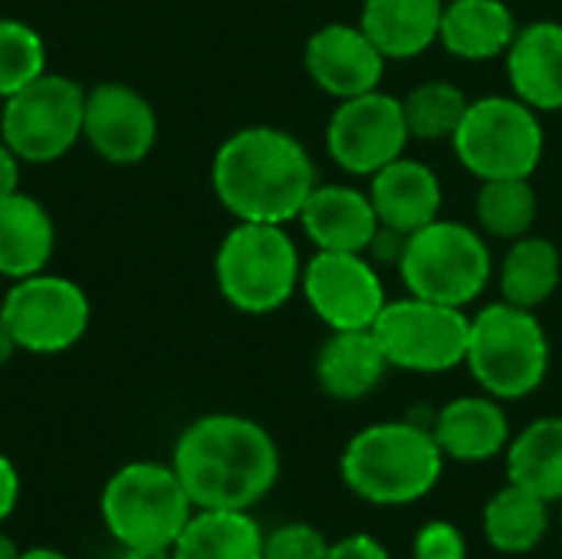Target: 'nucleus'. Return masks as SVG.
<instances>
[{"mask_svg": "<svg viewBox=\"0 0 562 559\" xmlns=\"http://www.w3.org/2000/svg\"><path fill=\"white\" fill-rule=\"evenodd\" d=\"M171 468L194 511H250L280 478V448L260 422L217 412L181 432Z\"/></svg>", "mask_w": 562, "mask_h": 559, "instance_id": "f257e3e1", "label": "nucleus"}, {"mask_svg": "<svg viewBox=\"0 0 562 559\" xmlns=\"http://www.w3.org/2000/svg\"><path fill=\"white\" fill-rule=\"evenodd\" d=\"M211 185L237 221L286 224L300 217L319 181L296 135L273 125H247L214 152Z\"/></svg>", "mask_w": 562, "mask_h": 559, "instance_id": "f03ea898", "label": "nucleus"}, {"mask_svg": "<svg viewBox=\"0 0 562 559\" xmlns=\"http://www.w3.org/2000/svg\"><path fill=\"white\" fill-rule=\"evenodd\" d=\"M445 471V455L415 422H379L352 435L342 451V484L379 507H405L428 497Z\"/></svg>", "mask_w": 562, "mask_h": 559, "instance_id": "7ed1b4c3", "label": "nucleus"}, {"mask_svg": "<svg viewBox=\"0 0 562 559\" xmlns=\"http://www.w3.org/2000/svg\"><path fill=\"white\" fill-rule=\"evenodd\" d=\"M464 366L487 395L501 402L527 399L543 385L550 372L547 329L533 310L514 306L507 300L491 303L471 316Z\"/></svg>", "mask_w": 562, "mask_h": 559, "instance_id": "20e7f679", "label": "nucleus"}, {"mask_svg": "<svg viewBox=\"0 0 562 559\" xmlns=\"http://www.w3.org/2000/svg\"><path fill=\"white\" fill-rule=\"evenodd\" d=\"M214 277L221 297L250 316L277 313L293 300L303 264L283 224L237 221L217 247Z\"/></svg>", "mask_w": 562, "mask_h": 559, "instance_id": "39448f33", "label": "nucleus"}, {"mask_svg": "<svg viewBox=\"0 0 562 559\" xmlns=\"http://www.w3.org/2000/svg\"><path fill=\"white\" fill-rule=\"evenodd\" d=\"M102 524L122 547H171L188 527L194 504L171 465H122L99 497Z\"/></svg>", "mask_w": 562, "mask_h": 559, "instance_id": "423d86ee", "label": "nucleus"}, {"mask_svg": "<svg viewBox=\"0 0 562 559\" xmlns=\"http://www.w3.org/2000/svg\"><path fill=\"white\" fill-rule=\"evenodd\" d=\"M458 161L481 181L530 178L547 148L540 112L517 96L474 99L451 138Z\"/></svg>", "mask_w": 562, "mask_h": 559, "instance_id": "0eeeda50", "label": "nucleus"}, {"mask_svg": "<svg viewBox=\"0 0 562 559\" xmlns=\"http://www.w3.org/2000/svg\"><path fill=\"white\" fill-rule=\"evenodd\" d=\"M494 273V257L484 237L458 221H431L408 237L398 277L412 297L468 306L474 303Z\"/></svg>", "mask_w": 562, "mask_h": 559, "instance_id": "6e6552de", "label": "nucleus"}, {"mask_svg": "<svg viewBox=\"0 0 562 559\" xmlns=\"http://www.w3.org/2000/svg\"><path fill=\"white\" fill-rule=\"evenodd\" d=\"M372 333L389 359V366L422 376H438L464 366L468 339H471V316L461 306L405 297L389 300L379 313Z\"/></svg>", "mask_w": 562, "mask_h": 559, "instance_id": "1a4fd4ad", "label": "nucleus"}, {"mask_svg": "<svg viewBox=\"0 0 562 559\" xmlns=\"http://www.w3.org/2000/svg\"><path fill=\"white\" fill-rule=\"evenodd\" d=\"M86 89L59 72H43L3 99L0 138L20 161L46 165L63 158L82 138Z\"/></svg>", "mask_w": 562, "mask_h": 559, "instance_id": "9d476101", "label": "nucleus"}, {"mask_svg": "<svg viewBox=\"0 0 562 559\" xmlns=\"http://www.w3.org/2000/svg\"><path fill=\"white\" fill-rule=\"evenodd\" d=\"M16 346L33 356H56L72 349L89 329V297L79 283L56 273H33L13 280L0 303Z\"/></svg>", "mask_w": 562, "mask_h": 559, "instance_id": "9b49d317", "label": "nucleus"}, {"mask_svg": "<svg viewBox=\"0 0 562 559\" xmlns=\"http://www.w3.org/2000/svg\"><path fill=\"white\" fill-rule=\"evenodd\" d=\"M412 142L402 99L372 89L352 99H339L329 125H326V148L329 158L349 171L372 178L379 168L405 155V145Z\"/></svg>", "mask_w": 562, "mask_h": 559, "instance_id": "f8f14e48", "label": "nucleus"}, {"mask_svg": "<svg viewBox=\"0 0 562 559\" xmlns=\"http://www.w3.org/2000/svg\"><path fill=\"white\" fill-rule=\"evenodd\" d=\"M300 290L310 310L333 329H372L385 310V283L379 267L366 254L316 250L303 267Z\"/></svg>", "mask_w": 562, "mask_h": 559, "instance_id": "ddd939ff", "label": "nucleus"}, {"mask_svg": "<svg viewBox=\"0 0 562 559\" xmlns=\"http://www.w3.org/2000/svg\"><path fill=\"white\" fill-rule=\"evenodd\" d=\"M82 138L109 165H138L158 142V115L132 86L99 82L86 89Z\"/></svg>", "mask_w": 562, "mask_h": 559, "instance_id": "4468645a", "label": "nucleus"}, {"mask_svg": "<svg viewBox=\"0 0 562 559\" xmlns=\"http://www.w3.org/2000/svg\"><path fill=\"white\" fill-rule=\"evenodd\" d=\"M303 63L326 96L352 99L379 89L389 59L359 23H326L306 40Z\"/></svg>", "mask_w": 562, "mask_h": 559, "instance_id": "2eb2a0df", "label": "nucleus"}, {"mask_svg": "<svg viewBox=\"0 0 562 559\" xmlns=\"http://www.w3.org/2000/svg\"><path fill=\"white\" fill-rule=\"evenodd\" d=\"M507 56V79L520 102L537 112L562 109V23L537 20L517 30Z\"/></svg>", "mask_w": 562, "mask_h": 559, "instance_id": "dca6fc26", "label": "nucleus"}, {"mask_svg": "<svg viewBox=\"0 0 562 559\" xmlns=\"http://www.w3.org/2000/svg\"><path fill=\"white\" fill-rule=\"evenodd\" d=\"M300 224L316 250L366 254L379 231V214L369 191L349 185H316L300 211Z\"/></svg>", "mask_w": 562, "mask_h": 559, "instance_id": "f3484780", "label": "nucleus"}, {"mask_svg": "<svg viewBox=\"0 0 562 559\" xmlns=\"http://www.w3.org/2000/svg\"><path fill=\"white\" fill-rule=\"evenodd\" d=\"M431 435L445 458L477 465L491 461L510 445V418L494 395H461L448 402L431 425Z\"/></svg>", "mask_w": 562, "mask_h": 559, "instance_id": "a211bd4d", "label": "nucleus"}, {"mask_svg": "<svg viewBox=\"0 0 562 559\" xmlns=\"http://www.w3.org/2000/svg\"><path fill=\"white\" fill-rule=\"evenodd\" d=\"M369 198L375 204L379 221L405 234H415L425 224L438 221L445 204L441 178L425 161L405 155L372 175Z\"/></svg>", "mask_w": 562, "mask_h": 559, "instance_id": "6ab92c4d", "label": "nucleus"}, {"mask_svg": "<svg viewBox=\"0 0 562 559\" xmlns=\"http://www.w3.org/2000/svg\"><path fill=\"white\" fill-rule=\"evenodd\" d=\"M389 369L392 366L372 329H339L316 356V382L336 402H359L372 395Z\"/></svg>", "mask_w": 562, "mask_h": 559, "instance_id": "aec40b11", "label": "nucleus"}, {"mask_svg": "<svg viewBox=\"0 0 562 559\" xmlns=\"http://www.w3.org/2000/svg\"><path fill=\"white\" fill-rule=\"evenodd\" d=\"M517 16L504 0H445L438 43L468 63H487L510 49Z\"/></svg>", "mask_w": 562, "mask_h": 559, "instance_id": "412c9836", "label": "nucleus"}, {"mask_svg": "<svg viewBox=\"0 0 562 559\" xmlns=\"http://www.w3.org/2000/svg\"><path fill=\"white\" fill-rule=\"evenodd\" d=\"M445 0H366L359 26L385 59H415L438 43Z\"/></svg>", "mask_w": 562, "mask_h": 559, "instance_id": "4be33fe9", "label": "nucleus"}, {"mask_svg": "<svg viewBox=\"0 0 562 559\" xmlns=\"http://www.w3.org/2000/svg\"><path fill=\"white\" fill-rule=\"evenodd\" d=\"M53 247L56 227L36 198L23 191L0 198V277L23 280L46 270Z\"/></svg>", "mask_w": 562, "mask_h": 559, "instance_id": "5701e85b", "label": "nucleus"}, {"mask_svg": "<svg viewBox=\"0 0 562 559\" xmlns=\"http://www.w3.org/2000/svg\"><path fill=\"white\" fill-rule=\"evenodd\" d=\"M263 537L250 511H194L171 554L175 559H263Z\"/></svg>", "mask_w": 562, "mask_h": 559, "instance_id": "b1692460", "label": "nucleus"}, {"mask_svg": "<svg viewBox=\"0 0 562 559\" xmlns=\"http://www.w3.org/2000/svg\"><path fill=\"white\" fill-rule=\"evenodd\" d=\"M510 484L543 497L547 504L562 501V415L537 418L507 445Z\"/></svg>", "mask_w": 562, "mask_h": 559, "instance_id": "393cba45", "label": "nucleus"}, {"mask_svg": "<svg viewBox=\"0 0 562 559\" xmlns=\"http://www.w3.org/2000/svg\"><path fill=\"white\" fill-rule=\"evenodd\" d=\"M550 530V504L517 484L497 491L484 507V537L497 554L520 557L543 544Z\"/></svg>", "mask_w": 562, "mask_h": 559, "instance_id": "a878e982", "label": "nucleus"}, {"mask_svg": "<svg viewBox=\"0 0 562 559\" xmlns=\"http://www.w3.org/2000/svg\"><path fill=\"white\" fill-rule=\"evenodd\" d=\"M562 280V257L553 241L527 234L510 244L501 264V293L507 303L537 310L543 306Z\"/></svg>", "mask_w": 562, "mask_h": 559, "instance_id": "bb28decb", "label": "nucleus"}, {"mask_svg": "<svg viewBox=\"0 0 562 559\" xmlns=\"http://www.w3.org/2000/svg\"><path fill=\"white\" fill-rule=\"evenodd\" d=\"M474 214L484 234L501 237V241H520L537 224L540 198L530 178L481 181V191L474 198Z\"/></svg>", "mask_w": 562, "mask_h": 559, "instance_id": "cd10ccee", "label": "nucleus"}, {"mask_svg": "<svg viewBox=\"0 0 562 559\" xmlns=\"http://www.w3.org/2000/svg\"><path fill=\"white\" fill-rule=\"evenodd\" d=\"M471 99L448 79H431L415 86L405 99H402V112H405V125L408 135L418 142H445L454 138L464 112H468Z\"/></svg>", "mask_w": 562, "mask_h": 559, "instance_id": "c85d7f7f", "label": "nucleus"}, {"mask_svg": "<svg viewBox=\"0 0 562 559\" xmlns=\"http://www.w3.org/2000/svg\"><path fill=\"white\" fill-rule=\"evenodd\" d=\"M46 72V46L23 20L0 16V99L20 92Z\"/></svg>", "mask_w": 562, "mask_h": 559, "instance_id": "c756f323", "label": "nucleus"}, {"mask_svg": "<svg viewBox=\"0 0 562 559\" xmlns=\"http://www.w3.org/2000/svg\"><path fill=\"white\" fill-rule=\"evenodd\" d=\"M329 540L313 524H283L263 537V559H326Z\"/></svg>", "mask_w": 562, "mask_h": 559, "instance_id": "7c9ffc66", "label": "nucleus"}, {"mask_svg": "<svg viewBox=\"0 0 562 559\" xmlns=\"http://www.w3.org/2000/svg\"><path fill=\"white\" fill-rule=\"evenodd\" d=\"M412 559H468L464 534L448 521H431L418 530Z\"/></svg>", "mask_w": 562, "mask_h": 559, "instance_id": "2f4dec72", "label": "nucleus"}, {"mask_svg": "<svg viewBox=\"0 0 562 559\" xmlns=\"http://www.w3.org/2000/svg\"><path fill=\"white\" fill-rule=\"evenodd\" d=\"M408 237H412V234H405V231L389 227V224H382V221H379V231H375V237L369 241L366 257H369L372 264H379V267H398V264H402V257H405Z\"/></svg>", "mask_w": 562, "mask_h": 559, "instance_id": "473e14b6", "label": "nucleus"}, {"mask_svg": "<svg viewBox=\"0 0 562 559\" xmlns=\"http://www.w3.org/2000/svg\"><path fill=\"white\" fill-rule=\"evenodd\" d=\"M326 559H392L389 550L369 537V534H352V537H342L336 544H329V557Z\"/></svg>", "mask_w": 562, "mask_h": 559, "instance_id": "72a5a7b5", "label": "nucleus"}, {"mask_svg": "<svg viewBox=\"0 0 562 559\" xmlns=\"http://www.w3.org/2000/svg\"><path fill=\"white\" fill-rule=\"evenodd\" d=\"M16 504H20V471L7 455H0V524L16 511Z\"/></svg>", "mask_w": 562, "mask_h": 559, "instance_id": "f704fd0d", "label": "nucleus"}, {"mask_svg": "<svg viewBox=\"0 0 562 559\" xmlns=\"http://www.w3.org/2000/svg\"><path fill=\"white\" fill-rule=\"evenodd\" d=\"M20 191V158L16 152L0 138V198Z\"/></svg>", "mask_w": 562, "mask_h": 559, "instance_id": "c9c22d12", "label": "nucleus"}, {"mask_svg": "<svg viewBox=\"0 0 562 559\" xmlns=\"http://www.w3.org/2000/svg\"><path fill=\"white\" fill-rule=\"evenodd\" d=\"M122 559H175L171 547H122Z\"/></svg>", "mask_w": 562, "mask_h": 559, "instance_id": "e433bc0d", "label": "nucleus"}, {"mask_svg": "<svg viewBox=\"0 0 562 559\" xmlns=\"http://www.w3.org/2000/svg\"><path fill=\"white\" fill-rule=\"evenodd\" d=\"M20 346H16V339H13V333H10V326H7V320L0 316V369L13 359V353H16Z\"/></svg>", "mask_w": 562, "mask_h": 559, "instance_id": "4c0bfd02", "label": "nucleus"}, {"mask_svg": "<svg viewBox=\"0 0 562 559\" xmlns=\"http://www.w3.org/2000/svg\"><path fill=\"white\" fill-rule=\"evenodd\" d=\"M20 559H69L66 554H59V550H53V547H26Z\"/></svg>", "mask_w": 562, "mask_h": 559, "instance_id": "58836bf2", "label": "nucleus"}, {"mask_svg": "<svg viewBox=\"0 0 562 559\" xmlns=\"http://www.w3.org/2000/svg\"><path fill=\"white\" fill-rule=\"evenodd\" d=\"M20 554H23V550L16 547V540H13L10 534L0 530V559H20Z\"/></svg>", "mask_w": 562, "mask_h": 559, "instance_id": "ea45409f", "label": "nucleus"}, {"mask_svg": "<svg viewBox=\"0 0 562 559\" xmlns=\"http://www.w3.org/2000/svg\"><path fill=\"white\" fill-rule=\"evenodd\" d=\"M560 504H562V501H560Z\"/></svg>", "mask_w": 562, "mask_h": 559, "instance_id": "a19ab883", "label": "nucleus"}]
</instances>
